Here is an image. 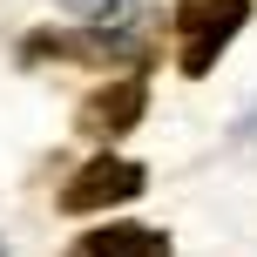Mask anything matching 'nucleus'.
<instances>
[{
    "label": "nucleus",
    "mask_w": 257,
    "mask_h": 257,
    "mask_svg": "<svg viewBox=\"0 0 257 257\" xmlns=\"http://www.w3.org/2000/svg\"><path fill=\"white\" fill-rule=\"evenodd\" d=\"M244 21H250V0H176V54H183V75H210V61L244 34Z\"/></svg>",
    "instance_id": "1"
},
{
    "label": "nucleus",
    "mask_w": 257,
    "mask_h": 257,
    "mask_svg": "<svg viewBox=\"0 0 257 257\" xmlns=\"http://www.w3.org/2000/svg\"><path fill=\"white\" fill-rule=\"evenodd\" d=\"M142 190H149V169H142L136 156H115V149H102L95 163H81L75 176L61 183V210H68V217H88V210L136 203Z\"/></svg>",
    "instance_id": "2"
},
{
    "label": "nucleus",
    "mask_w": 257,
    "mask_h": 257,
    "mask_svg": "<svg viewBox=\"0 0 257 257\" xmlns=\"http://www.w3.org/2000/svg\"><path fill=\"white\" fill-rule=\"evenodd\" d=\"M21 54L27 61H88V68H102V61H128L136 41L122 27H48V34H27Z\"/></svg>",
    "instance_id": "3"
},
{
    "label": "nucleus",
    "mask_w": 257,
    "mask_h": 257,
    "mask_svg": "<svg viewBox=\"0 0 257 257\" xmlns=\"http://www.w3.org/2000/svg\"><path fill=\"white\" fill-rule=\"evenodd\" d=\"M142 108H149V81L142 75H122V81H108V88H95L88 102H81V136H95V142H115L128 136V128L142 122Z\"/></svg>",
    "instance_id": "4"
},
{
    "label": "nucleus",
    "mask_w": 257,
    "mask_h": 257,
    "mask_svg": "<svg viewBox=\"0 0 257 257\" xmlns=\"http://www.w3.org/2000/svg\"><path fill=\"white\" fill-rule=\"evenodd\" d=\"M68 257H176V244L149 223H102V230H81Z\"/></svg>",
    "instance_id": "5"
},
{
    "label": "nucleus",
    "mask_w": 257,
    "mask_h": 257,
    "mask_svg": "<svg viewBox=\"0 0 257 257\" xmlns=\"http://www.w3.org/2000/svg\"><path fill=\"white\" fill-rule=\"evenodd\" d=\"M68 7H75L88 27H122V14L136 7V0H68Z\"/></svg>",
    "instance_id": "6"
},
{
    "label": "nucleus",
    "mask_w": 257,
    "mask_h": 257,
    "mask_svg": "<svg viewBox=\"0 0 257 257\" xmlns=\"http://www.w3.org/2000/svg\"><path fill=\"white\" fill-rule=\"evenodd\" d=\"M0 257H7V250H0Z\"/></svg>",
    "instance_id": "7"
}]
</instances>
